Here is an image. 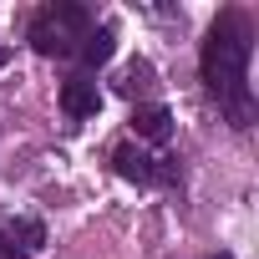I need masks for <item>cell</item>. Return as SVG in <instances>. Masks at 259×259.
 I'll list each match as a JSON object with an SVG mask.
<instances>
[{
  "instance_id": "cell-1",
  "label": "cell",
  "mask_w": 259,
  "mask_h": 259,
  "mask_svg": "<svg viewBox=\"0 0 259 259\" xmlns=\"http://www.w3.org/2000/svg\"><path fill=\"white\" fill-rule=\"evenodd\" d=\"M249 56H254V21L244 11H224L203 41V81L219 97V107L229 112L234 127L254 122V92H249Z\"/></svg>"
},
{
  "instance_id": "cell-2",
  "label": "cell",
  "mask_w": 259,
  "mask_h": 259,
  "mask_svg": "<svg viewBox=\"0 0 259 259\" xmlns=\"http://www.w3.org/2000/svg\"><path fill=\"white\" fill-rule=\"evenodd\" d=\"M92 26H97V21H92L87 6H76V0H56V6H41V11L31 16L26 41H31L41 56H76V46L87 41Z\"/></svg>"
},
{
  "instance_id": "cell-3",
  "label": "cell",
  "mask_w": 259,
  "mask_h": 259,
  "mask_svg": "<svg viewBox=\"0 0 259 259\" xmlns=\"http://www.w3.org/2000/svg\"><path fill=\"white\" fill-rule=\"evenodd\" d=\"M112 168H117L122 178H133V183H173V178H178L173 158H153V153H143V148H133V143L112 148Z\"/></svg>"
},
{
  "instance_id": "cell-4",
  "label": "cell",
  "mask_w": 259,
  "mask_h": 259,
  "mask_svg": "<svg viewBox=\"0 0 259 259\" xmlns=\"http://www.w3.org/2000/svg\"><path fill=\"white\" fill-rule=\"evenodd\" d=\"M61 112L71 117V122H87V117H97L102 112V92H97V81L92 76H66L61 81Z\"/></svg>"
},
{
  "instance_id": "cell-5",
  "label": "cell",
  "mask_w": 259,
  "mask_h": 259,
  "mask_svg": "<svg viewBox=\"0 0 259 259\" xmlns=\"http://www.w3.org/2000/svg\"><path fill=\"white\" fill-rule=\"evenodd\" d=\"M133 133L143 143H168L173 138V112L163 102H148V107H133Z\"/></svg>"
},
{
  "instance_id": "cell-6",
  "label": "cell",
  "mask_w": 259,
  "mask_h": 259,
  "mask_svg": "<svg viewBox=\"0 0 259 259\" xmlns=\"http://www.w3.org/2000/svg\"><path fill=\"white\" fill-rule=\"evenodd\" d=\"M112 51H117V36H112V26H92V31H87V41L76 46L81 76H92L97 66H107V61H112Z\"/></svg>"
},
{
  "instance_id": "cell-7",
  "label": "cell",
  "mask_w": 259,
  "mask_h": 259,
  "mask_svg": "<svg viewBox=\"0 0 259 259\" xmlns=\"http://www.w3.org/2000/svg\"><path fill=\"white\" fill-rule=\"evenodd\" d=\"M153 87V66L148 61H127L122 66V76H117V92L122 97H138V92H148Z\"/></svg>"
},
{
  "instance_id": "cell-8",
  "label": "cell",
  "mask_w": 259,
  "mask_h": 259,
  "mask_svg": "<svg viewBox=\"0 0 259 259\" xmlns=\"http://www.w3.org/2000/svg\"><path fill=\"white\" fill-rule=\"evenodd\" d=\"M0 259H26V254L11 244V234H6V229H0Z\"/></svg>"
},
{
  "instance_id": "cell-9",
  "label": "cell",
  "mask_w": 259,
  "mask_h": 259,
  "mask_svg": "<svg viewBox=\"0 0 259 259\" xmlns=\"http://www.w3.org/2000/svg\"><path fill=\"white\" fill-rule=\"evenodd\" d=\"M219 259H229V254H219Z\"/></svg>"
}]
</instances>
